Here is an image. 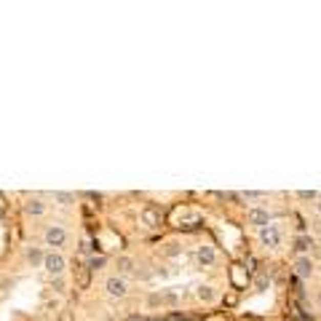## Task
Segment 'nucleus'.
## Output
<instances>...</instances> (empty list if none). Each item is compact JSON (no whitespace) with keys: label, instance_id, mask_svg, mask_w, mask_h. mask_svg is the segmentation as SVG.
<instances>
[{"label":"nucleus","instance_id":"8","mask_svg":"<svg viewBox=\"0 0 321 321\" xmlns=\"http://www.w3.org/2000/svg\"><path fill=\"white\" fill-rule=\"evenodd\" d=\"M25 211L30 214V217H43V214H46L43 198H38V196H35V198H27V201H25Z\"/></svg>","mask_w":321,"mask_h":321},{"label":"nucleus","instance_id":"19","mask_svg":"<svg viewBox=\"0 0 321 321\" xmlns=\"http://www.w3.org/2000/svg\"><path fill=\"white\" fill-rule=\"evenodd\" d=\"M254 287H257V292H263V289L268 287V279H265V276H260V279L254 281Z\"/></svg>","mask_w":321,"mask_h":321},{"label":"nucleus","instance_id":"18","mask_svg":"<svg viewBox=\"0 0 321 321\" xmlns=\"http://www.w3.org/2000/svg\"><path fill=\"white\" fill-rule=\"evenodd\" d=\"M297 198L300 201H318V193L316 190H297Z\"/></svg>","mask_w":321,"mask_h":321},{"label":"nucleus","instance_id":"17","mask_svg":"<svg viewBox=\"0 0 321 321\" xmlns=\"http://www.w3.org/2000/svg\"><path fill=\"white\" fill-rule=\"evenodd\" d=\"M239 198L241 201H260V198H265V193H260V190H244Z\"/></svg>","mask_w":321,"mask_h":321},{"label":"nucleus","instance_id":"24","mask_svg":"<svg viewBox=\"0 0 321 321\" xmlns=\"http://www.w3.org/2000/svg\"><path fill=\"white\" fill-rule=\"evenodd\" d=\"M59 321H70V316H67V313H62V318H59Z\"/></svg>","mask_w":321,"mask_h":321},{"label":"nucleus","instance_id":"13","mask_svg":"<svg viewBox=\"0 0 321 321\" xmlns=\"http://www.w3.org/2000/svg\"><path fill=\"white\" fill-rule=\"evenodd\" d=\"M142 220H145V222L150 225V228H156V225H161V214H158L156 209H153V206H147L145 211H142Z\"/></svg>","mask_w":321,"mask_h":321},{"label":"nucleus","instance_id":"14","mask_svg":"<svg viewBox=\"0 0 321 321\" xmlns=\"http://www.w3.org/2000/svg\"><path fill=\"white\" fill-rule=\"evenodd\" d=\"M54 201H56L59 206H70V204L75 201V196H73V193H65V190H56V193H54Z\"/></svg>","mask_w":321,"mask_h":321},{"label":"nucleus","instance_id":"16","mask_svg":"<svg viewBox=\"0 0 321 321\" xmlns=\"http://www.w3.org/2000/svg\"><path fill=\"white\" fill-rule=\"evenodd\" d=\"M51 289H54L56 294L67 292V279H65V276H56V279H51Z\"/></svg>","mask_w":321,"mask_h":321},{"label":"nucleus","instance_id":"20","mask_svg":"<svg viewBox=\"0 0 321 321\" xmlns=\"http://www.w3.org/2000/svg\"><path fill=\"white\" fill-rule=\"evenodd\" d=\"M129 321H150V318H145V316H132Z\"/></svg>","mask_w":321,"mask_h":321},{"label":"nucleus","instance_id":"9","mask_svg":"<svg viewBox=\"0 0 321 321\" xmlns=\"http://www.w3.org/2000/svg\"><path fill=\"white\" fill-rule=\"evenodd\" d=\"M27 263L32 265V268H43V260H46V252L40 246H27Z\"/></svg>","mask_w":321,"mask_h":321},{"label":"nucleus","instance_id":"15","mask_svg":"<svg viewBox=\"0 0 321 321\" xmlns=\"http://www.w3.org/2000/svg\"><path fill=\"white\" fill-rule=\"evenodd\" d=\"M104 263H107V257H104V254H91L89 268H91V270H102V268H104Z\"/></svg>","mask_w":321,"mask_h":321},{"label":"nucleus","instance_id":"21","mask_svg":"<svg viewBox=\"0 0 321 321\" xmlns=\"http://www.w3.org/2000/svg\"><path fill=\"white\" fill-rule=\"evenodd\" d=\"M316 214H318V217H321V198L316 201Z\"/></svg>","mask_w":321,"mask_h":321},{"label":"nucleus","instance_id":"5","mask_svg":"<svg viewBox=\"0 0 321 321\" xmlns=\"http://www.w3.org/2000/svg\"><path fill=\"white\" fill-rule=\"evenodd\" d=\"M196 263L201 268H214L217 265V252H214V246H209V244L196 246Z\"/></svg>","mask_w":321,"mask_h":321},{"label":"nucleus","instance_id":"1","mask_svg":"<svg viewBox=\"0 0 321 321\" xmlns=\"http://www.w3.org/2000/svg\"><path fill=\"white\" fill-rule=\"evenodd\" d=\"M43 244H46V246H51L54 252H56L59 246H65V244H67V230H65V225L51 222L49 228L43 230Z\"/></svg>","mask_w":321,"mask_h":321},{"label":"nucleus","instance_id":"2","mask_svg":"<svg viewBox=\"0 0 321 321\" xmlns=\"http://www.w3.org/2000/svg\"><path fill=\"white\" fill-rule=\"evenodd\" d=\"M257 239H260V244L268 246V249H279L281 241H284V233H281V228H279L276 222H270V225H265V228L257 230Z\"/></svg>","mask_w":321,"mask_h":321},{"label":"nucleus","instance_id":"10","mask_svg":"<svg viewBox=\"0 0 321 321\" xmlns=\"http://www.w3.org/2000/svg\"><path fill=\"white\" fill-rule=\"evenodd\" d=\"M196 297H198V300L201 303H214V300H217V292H214V287H209V284H201V287H196Z\"/></svg>","mask_w":321,"mask_h":321},{"label":"nucleus","instance_id":"7","mask_svg":"<svg viewBox=\"0 0 321 321\" xmlns=\"http://www.w3.org/2000/svg\"><path fill=\"white\" fill-rule=\"evenodd\" d=\"M313 270H316V265H313L311 254H300V257L294 260V273H297L300 279H311Z\"/></svg>","mask_w":321,"mask_h":321},{"label":"nucleus","instance_id":"4","mask_svg":"<svg viewBox=\"0 0 321 321\" xmlns=\"http://www.w3.org/2000/svg\"><path fill=\"white\" fill-rule=\"evenodd\" d=\"M246 222L254 225V228L260 230V228H265V225L273 222V214H270L265 206H252V209L246 211Z\"/></svg>","mask_w":321,"mask_h":321},{"label":"nucleus","instance_id":"22","mask_svg":"<svg viewBox=\"0 0 321 321\" xmlns=\"http://www.w3.org/2000/svg\"><path fill=\"white\" fill-rule=\"evenodd\" d=\"M3 217H6V209H3V206H0V220H3Z\"/></svg>","mask_w":321,"mask_h":321},{"label":"nucleus","instance_id":"11","mask_svg":"<svg viewBox=\"0 0 321 321\" xmlns=\"http://www.w3.org/2000/svg\"><path fill=\"white\" fill-rule=\"evenodd\" d=\"M115 268H118L115 276H121V279H123L126 273H132V270H134V260L129 257V254H121V257L115 260Z\"/></svg>","mask_w":321,"mask_h":321},{"label":"nucleus","instance_id":"6","mask_svg":"<svg viewBox=\"0 0 321 321\" xmlns=\"http://www.w3.org/2000/svg\"><path fill=\"white\" fill-rule=\"evenodd\" d=\"M104 289H107V294H110V297H118V300H121V297L129 294V284L121 276H110V279L104 281Z\"/></svg>","mask_w":321,"mask_h":321},{"label":"nucleus","instance_id":"12","mask_svg":"<svg viewBox=\"0 0 321 321\" xmlns=\"http://www.w3.org/2000/svg\"><path fill=\"white\" fill-rule=\"evenodd\" d=\"M313 246H316V241L311 239V236H297V239H294V249H297L300 254H308Z\"/></svg>","mask_w":321,"mask_h":321},{"label":"nucleus","instance_id":"23","mask_svg":"<svg viewBox=\"0 0 321 321\" xmlns=\"http://www.w3.org/2000/svg\"><path fill=\"white\" fill-rule=\"evenodd\" d=\"M316 303L321 305V289H318V294H316Z\"/></svg>","mask_w":321,"mask_h":321},{"label":"nucleus","instance_id":"3","mask_svg":"<svg viewBox=\"0 0 321 321\" xmlns=\"http://www.w3.org/2000/svg\"><path fill=\"white\" fill-rule=\"evenodd\" d=\"M65 268H67V260L59 254V252H46V260H43V270L49 273L51 279L56 276H65Z\"/></svg>","mask_w":321,"mask_h":321}]
</instances>
